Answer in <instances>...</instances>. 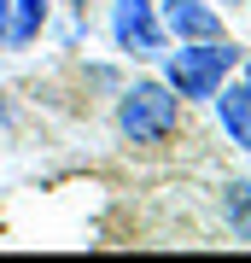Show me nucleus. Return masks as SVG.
Here are the masks:
<instances>
[{
	"label": "nucleus",
	"instance_id": "nucleus-1",
	"mask_svg": "<svg viewBox=\"0 0 251 263\" xmlns=\"http://www.w3.org/2000/svg\"><path fill=\"white\" fill-rule=\"evenodd\" d=\"M240 59L245 53L228 47L222 35L216 41H181V53H169V88H176V100H210Z\"/></svg>",
	"mask_w": 251,
	"mask_h": 263
},
{
	"label": "nucleus",
	"instance_id": "nucleus-2",
	"mask_svg": "<svg viewBox=\"0 0 251 263\" xmlns=\"http://www.w3.org/2000/svg\"><path fill=\"white\" fill-rule=\"evenodd\" d=\"M176 123H181V100H176V88H169V82H134L129 94H123V105H117V129L129 135L134 146L169 141Z\"/></svg>",
	"mask_w": 251,
	"mask_h": 263
},
{
	"label": "nucleus",
	"instance_id": "nucleus-3",
	"mask_svg": "<svg viewBox=\"0 0 251 263\" xmlns=\"http://www.w3.org/2000/svg\"><path fill=\"white\" fill-rule=\"evenodd\" d=\"M111 35H117V47L134 53V59H158L164 53V24H158V12H152V0H117L111 6Z\"/></svg>",
	"mask_w": 251,
	"mask_h": 263
},
{
	"label": "nucleus",
	"instance_id": "nucleus-4",
	"mask_svg": "<svg viewBox=\"0 0 251 263\" xmlns=\"http://www.w3.org/2000/svg\"><path fill=\"white\" fill-rule=\"evenodd\" d=\"M164 29L181 35V41H216L222 35V18L205 0H164Z\"/></svg>",
	"mask_w": 251,
	"mask_h": 263
},
{
	"label": "nucleus",
	"instance_id": "nucleus-5",
	"mask_svg": "<svg viewBox=\"0 0 251 263\" xmlns=\"http://www.w3.org/2000/svg\"><path fill=\"white\" fill-rule=\"evenodd\" d=\"M216 117H222V129H228V141L240 146V152H251V82H240V88H216Z\"/></svg>",
	"mask_w": 251,
	"mask_h": 263
},
{
	"label": "nucleus",
	"instance_id": "nucleus-6",
	"mask_svg": "<svg viewBox=\"0 0 251 263\" xmlns=\"http://www.w3.org/2000/svg\"><path fill=\"white\" fill-rule=\"evenodd\" d=\"M41 18H47V0H12V29H6V35L24 47V41H35Z\"/></svg>",
	"mask_w": 251,
	"mask_h": 263
},
{
	"label": "nucleus",
	"instance_id": "nucleus-7",
	"mask_svg": "<svg viewBox=\"0 0 251 263\" xmlns=\"http://www.w3.org/2000/svg\"><path fill=\"white\" fill-rule=\"evenodd\" d=\"M228 205H240V211H234V228L251 234V187H228Z\"/></svg>",
	"mask_w": 251,
	"mask_h": 263
}]
</instances>
